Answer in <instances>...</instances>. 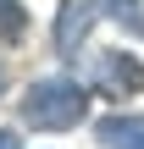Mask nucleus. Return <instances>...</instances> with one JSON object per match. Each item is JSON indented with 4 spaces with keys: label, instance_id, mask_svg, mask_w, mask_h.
Wrapping results in <instances>:
<instances>
[{
    "label": "nucleus",
    "instance_id": "nucleus-4",
    "mask_svg": "<svg viewBox=\"0 0 144 149\" xmlns=\"http://www.w3.org/2000/svg\"><path fill=\"white\" fill-rule=\"evenodd\" d=\"M94 133L105 149H144V116H105Z\"/></svg>",
    "mask_w": 144,
    "mask_h": 149
},
{
    "label": "nucleus",
    "instance_id": "nucleus-6",
    "mask_svg": "<svg viewBox=\"0 0 144 149\" xmlns=\"http://www.w3.org/2000/svg\"><path fill=\"white\" fill-rule=\"evenodd\" d=\"M0 33H6L11 44L28 33V22H22V6H17V0H0Z\"/></svg>",
    "mask_w": 144,
    "mask_h": 149
},
{
    "label": "nucleus",
    "instance_id": "nucleus-2",
    "mask_svg": "<svg viewBox=\"0 0 144 149\" xmlns=\"http://www.w3.org/2000/svg\"><path fill=\"white\" fill-rule=\"evenodd\" d=\"M89 88L122 100V94H144V61L133 50H105L89 61Z\"/></svg>",
    "mask_w": 144,
    "mask_h": 149
},
{
    "label": "nucleus",
    "instance_id": "nucleus-1",
    "mask_svg": "<svg viewBox=\"0 0 144 149\" xmlns=\"http://www.w3.org/2000/svg\"><path fill=\"white\" fill-rule=\"evenodd\" d=\"M89 116V83L78 77H39L22 94V122L33 133H67Z\"/></svg>",
    "mask_w": 144,
    "mask_h": 149
},
{
    "label": "nucleus",
    "instance_id": "nucleus-7",
    "mask_svg": "<svg viewBox=\"0 0 144 149\" xmlns=\"http://www.w3.org/2000/svg\"><path fill=\"white\" fill-rule=\"evenodd\" d=\"M0 149H17V133H0Z\"/></svg>",
    "mask_w": 144,
    "mask_h": 149
},
{
    "label": "nucleus",
    "instance_id": "nucleus-5",
    "mask_svg": "<svg viewBox=\"0 0 144 149\" xmlns=\"http://www.w3.org/2000/svg\"><path fill=\"white\" fill-rule=\"evenodd\" d=\"M94 6H100V11H111L117 22H128L133 33H144V6H139V0H94Z\"/></svg>",
    "mask_w": 144,
    "mask_h": 149
},
{
    "label": "nucleus",
    "instance_id": "nucleus-3",
    "mask_svg": "<svg viewBox=\"0 0 144 149\" xmlns=\"http://www.w3.org/2000/svg\"><path fill=\"white\" fill-rule=\"evenodd\" d=\"M89 22H94V0H67L61 17H55V50L72 55V50L89 39Z\"/></svg>",
    "mask_w": 144,
    "mask_h": 149
}]
</instances>
